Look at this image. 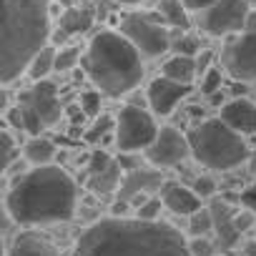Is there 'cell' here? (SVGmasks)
Returning <instances> with one entry per match:
<instances>
[{
    "label": "cell",
    "mask_w": 256,
    "mask_h": 256,
    "mask_svg": "<svg viewBox=\"0 0 256 256\" xmlns=\"http://www.w3.org/2000/svg\"><path fill=\"white\" fill-rule=\"evenodd\" d=\"M68 256H191L188 241L166 221L110 216L80 234Z\"/></svg>",
    "instance_id": "6da1fadb"
},
{
    "label": "cell",
    "mask_w": 256,
    "mask_h": 256,
    "mask_svg": "<svg viewBox=\"0 0 256 256\" xmlns=\"http://www.w3.org/2000/svg\"><path fill=\"white\" fill-rule=\"evenodd\" d=\"M78 204V188L68 171L46 164L33 166L8 191L6 206L20 226H48L70 221Z\"/></svg>",
    "instance_id": "7a4b0ae2"
},
{
    "label": "cell",
    "mask_w": 256,
    "mask_h": 256,
    "mask_svg": "<svg viewBox=\"0 0 256 256\" xmlns=\"http://www.w3.org/2000/svg\"><path fill=\"white\" fill-rule=\"evenodd\" d=\"M53 0H0V86L26 73L48 43Z\"/></svg>",
    "instance_id": "3957f363"
},
{
    "label": "cell",
    "mask_w": 256,
    "mask_h": 256,
    "mask_svg": "<svg viewBox=\"0 0 256 256\" xmlns=\"http://www.w3.org/2000/svg\"><path fill=\"white\" fill-rule=\"evenodd\" d=\"M80 63L103 96L131 93L144 78V60L138 48L120 30H100L88 43Z\"/></svg>",
    "instance_id": "277c9868"
},
{
    "label": "cell",
    "mask_w": 256,
    "mask_h": 256,
    "mask_svg": "<svg viewBox=\"0 0 256 256\" xmlns=\"http://www.w3.org/2000/svg\"><path fill=\"white\" fill-rule=\"evenodd\" d=\"M186 138L191 156L211 171H231L248 161V146L244 144L241 134L231 131L221 118L198 123Z\"/></svg>",
    "instance_id": "5b68a950"
},
{
    "label": "cell",
    "mask_w": 256,
    "mask_h": 256,
    "mask_svg": "<svg viewBox=\"0 0 256 256\" xmlns=\"http://www.w3.org/2000/svg\"><path fill=\"white\" fill-rule=\"evenodd\" d=\"M120 33L138 48L141 56H161L171 48L168 26H164L158 13H126Z\"/></svg>",
    "instance_id": "8992f818"
},
{
    "label": "cell",
    "mask_w": 256,
    "mask_h": 256,
    "mask_svg": "<svg viewBox=\"0 0 256 256\" xmlns=\"http://www.w3.org/2000/svg\"><path fill=\"white\" fill-rule=\"evenodd\" d=\"M158 134V126L154 116L138 106H126L120 108L116 118V146L120 154H136L146 151L151 141Z\"/></svg>",
    "instance_id": "52a82bcc"
},
{
    "label": "cell",
    "mask_w": 256,
    "mask_h": 256,
    "mask_svg": "<svg viewBox=\"0 0 256 256\" xmlns=\"http://www.w3.org/2000/svg\"><path fill=\"white\" fill-rule=\"evenodd\" d=\"M248 16V0H214L204 13V30L211 36H228L244 30Z\"/></svg>",
    "instance_id": "ba28073f"
},
{
    "label": "cell",
    "mask_w": 256,
    "mask_h": 256,
    "mask_svg": "<svg viewBox=\"0 0 256 256\" xmlns=\"http://www.w3.org/2000/svg\"><path fill=\"white\" fill-rule=\"evenodd\" d=\"M188 154H191L188 138L178 131V128H171V126L158 128L156 138L146 148V158L154 168H174L184 158H188Z\"/></svg>",
    "instance_id": "9c48e42d"
},
{
    "label": "cell",
    "mask_w": 256,
    "mask_h": 256,
    "mask_svg": "<svg viewBox=\"0 0 256 256\" xmlns=\"http://www.w3.org/2000/svg\"><path fill=\"white\" fill-rule=\"evenodd\" d=\"M224 68L241 83L256 80V33L246 30L224 48Z\"/></svg>",
    "instance_id": "30bf717a"
},
{
    "label": "cell",
    "mask_w": 256,
    "mask_h": 256,
    "mask_svg": "<svg viewBox=\"0 0 256 256\" xmlns=\"http://www.w3.org/2000/svg\"><path fill=\"white\" fill-rule=\"evenodd\" d=\"M18 103H20V106H26V108H30V110L40 118V123H43L46 128L56 126V123H58V118H60L58 88H56V83H50V80H46V78L36 80V86H33V88L23 90Z\"/></svg>",
    "instance_id": "8fae6325"
},
{
    "label": "cell",
    "mask_w": 256,
    "mask_h": 256,
    "mask_svg": "<svg viewBox=\"0 0 256 256\" xmlns=\"http://www.w3.org/2000/svg\"><path fill=\"white\" fill-rule=\"evenodd\" d=\"M191 93V86L188 83H178V80H171L166 76L151 80L148 86V103H151V110L156 116H168L174 113V108Z\"/></svg>",
    "instance_id": "7c38bea8"
},
{
    "label": "cell",
    "mask_w": 256,
    "mask_h": 256,
    "mask_svg": "<svg viewBox=\"0 0 256 256\" xmlns=\"http://www.w3.org/2000/svg\"><path fill=\"white\" fill-rule=\"evenodd\" d=\"M161 186H164V181H161V174H158V171L134 168V171H128V174L120 178L118 198L138 206L144 198H148L151 191H156V188H161Z\"/></svg>",
    "instance_id": "4fadbf2b"
},
{
    "label": "cell",
    "mask_w": 256,
    "mask_h": 256,
    "mask_svg": "<svg viewBox=\"0 0 256 256\" xmlns=\"http://www.w3.org/2000/svg\"><path fill=\"white\" fill-rule=\"evenodd\" d=\"M218 118L231 128V131H236L241 136L256 134V103H251L246 98H234V100L224 103Z\"/></svg>",
    "instance_id": "5bb4252c"
},
{
    "label": "cell",
    "mask_w": 256,
    "mask_h": 256,
    "mask_svg": "<svg viewBox=\"0 0 256 256\" xmlns=\"http://www.w3.org/2000/svg\"><path fill=\"white\" fill-rule=\"evenodd\" d=\"M161 204L176 216H191L201 208V196L184 186V184H164L161 186Z\"/></svg>",
    "instance_id": "9a60e30c"
},
{
    "label": "cell",
    "mask_w": 256,
    "mask_h": 256,
    "mask_svg": "<svg viewBox=\"0 0 256 256\" xmlns=\"http://www.w3.org/2000/svg\"><path fill=\"white\" fill-rule=\"evenodd\" d=\"M211 218H214V231L218 236V246L221 248H234L241 238V231L234 224V211L228 206V201H214L211 204Z\"/></svg>",
    "instance_id": "2e32d148"
},
{
    "label": "cell",
    "mask_w": 256,
    "mask_h": 256,
    "mask_svg": "<svg viewBox=\"0 0 256 256\" xmlns=\"http://www.w3.org/2000/svg\"><path fill=\"white\" fill-rule=\"evenodd\" d=\"M6 256H60L56 244L36 231H23L16 236Z\"/></svg>",
    "instance_id": "e0dca14e"
},
{
    "label": "cell",
    "mask_w": 256,
    "mask_h": 256,
    "mask_svg": "<svg viewBox=\"0 0 256 256\" xmlns=\"http://www.w3.org/2000/svg\"><path fill=\"white\" fill-rule=\"evenodd\" d=\"M120 178H123V168H120V164L113 158L106 168H100V171H96V174H88V188H90L93 194H98V196H108V194L118 191Z\"/></svg>",
    "instance_id": "ac0fdd59"
},
{
    "label": "cell",
    "mask_w": 256,
    "mask_h": 256,
    "mask_svg": "<svg viewBox=\"0 0 256 256\" xmlns=\"http://www.w3.org/2000/svg\"><path fill=\"white\" fill-rule=\"evenodd\" d=\"M198 68H196V58L191 56H181V53H174V58H168L164 63V76L171 78V80H178V83H194Z\"/></svg>",
    "instance_id": "d6986e66"
},
{
    "label": "cell",
    "mask_w": 256,
    "mask_h": 256,
    "mask_svg": "<svg viewBox=\"0 0 256 256\" xmlns=\"http://www.w3.org/2000/svg\"><path fill=\"white\" fill-rule=\"evenodd\" d=\"M158 18L164 20V26L176 28V30H188L191 20H188V8L184 6V0H158Z\"/></svg>",
    "instance_id": "ffe728a7"
},
{
    "label": "cell",
    "mask_w": 256,
    "mask_h": 256,
    "mask_svg": "<svg viewBox=\"0 0 256 256\" xmlns=\"http://www.w3.org/2000/svg\"><path fill=\"white\" fill-rule=\"evenodd\" d=\"M23 156H26V161L33 164V166H46V164H50V161L56 158V144L48 141V138L33 136V138L26 144Z\"/></svg>",
    "instance_id": "44dd1931"
},
{
    "label": "cell",
    "mask_w": 256,
    "mask_h": 256,
    "mask_svg": "<svg viewBox=\"0 0 256 256\" xmlns=\"http://www.w3.org/2000/svg\"><path fill=\"white\" fill-rule=\"evenodd\" d=\"M93 26V13L88 8H68L60 18V30L66 36H78L86 33Z\"/></svg>",
    "instance_id": "7402d4cb"
},
{
    "label": "cell",
    "mask_w": 256,
    "mask_h": 256,
    "mask_svg": "<svg viewBox=\"0 0 256 256\" xmlns=\"http://www.w3.org/2000/svg\"><path fill=\"white\" fill-rule=\"evenodd\" d=\"M53 66H56V48H50V46L46 43V46L30 58L26 73H28L33 80H40V78H46L48 73H53Z\"/></svg>",
    "instance_id": "603a6c76"
},
{
    "label": "cell",
    "mask_w": 256,
    "mask_h": 256,
    "mask_svg": "<svg viewBox=\"0 0 256 256\" xmlns=\"http://www.w3.org/2000/svg\"><path fill=\"white\" fill-rule=\"evenodd\" d=\"M188 231L194 234V236H206V234H211L214 231V218H211V211L208 208H198V211H194L191 216H188Z\"/></svg>",
    "instance_id": "cb8c5ba5"
},
{
    "label": "cell",
    "mask_w": 256,
    "mask_h": 256,
    "mask_svg": "<svg viewBox=\"0 0 256 256\" xmlns=\"http://www.w3.org/2000/svg\"><path fill=\"white\" fill-rule=\"evenodd\" d=\"M78 63H80V48H60V50H56V66H53V70L66 73V70H73Z\"/></svg>",
    "instance_id": "d4e9b609"
},
{
    "label": "cell",
    "mask_w": 256,
    "mask_h": 256,
    "mask_svg": "<svg viewBox=\"0 0 256 256\" xmlns=\"http://www.w3.org/2000/svg\"><path fill=\"white\" fill-rule=\"evenodd\" d=\"M16 138L8 131H0V174H3L16 158Z\"/></svg>",
    "instance_id": "484cf974"
},
{
    "label": "cell",
    "mask_w": 256,
    "mask_h": 256,
    "mask_svg": "<svg viewBox=\"0 0 256 256\" xmlns=\"http://www.w3.org/2000/svg\"><path fill=\"white\" fill-rule=\"evenodd\" d=\"M100 96H103V93H100L98 88H96V90H83V93H80V110H83L88 118H96V116L100 113V100H103Z\"/></svg>",
    "instance_id": "4316f807"
},
{
    "label": "cell",
    "mask_w": 256,
    "mask_h": 256,
    "mask_svg": "<svg viewBox=\"0 0 256 256\" xmlns=\"http://www.w3.org/2000/svg\"><path fill=\"white\" fill-rule=\"evenodd\" d=\"M116 123H113V118H108V116H100V118H96V123H93V128L86 134V141L88 144H98L100 138H106L108 136V131L113 128Z\"/></svg>",
    "instance_id": "83f0119b"
},
{
    "label": "cell",
    "mask_w": 256,
    "mask_h": 256,
    "mask_svg": "<svg viewBox=\"0 0 256 256\" xmlns=\"http://www.w3.org/2000/svg\"><path fill=\"white\" fill-rule=\"evenodd\" d=\"M216 90H221V70L206 68V70L201 73V93H204V96H211V93H216Z\"/></svg>",
    "instance_id": "f1b7e54d"
},
{
    "label": "cell",
    "mask_w": 256,
    "mask_h": 256,
    "mask_svg": "<svg viewBox=\"0 0 256 256\" xmlns=\"http://www.w3.org/2000/svg\"><path fill=\"white\" fill-rule=\"evenodd\" d=\"M158 214H161V198H144L138 204V218L154 221L158 218Z\"/></svg>",
    "instance_id": "f546056e"
},
{
    "label": "cell",
    "mask_w": 256,
    "mask_h": 256,
    "mask_svg": "<svg viewBox=\"0 0 256 256\" xmlns=\"http://www.w3.org/2000/svg\"><path fill=\"white\" fill-rule=\"evenodd\" d=\"M188 251H191V256H214L216 254L214 244L206 236H194V241H188Z\"/></svg>",
    "instance_id": "4dcf8cb0"
},
{
    "label": "cell",
    "mask_w": 256,
    "mask_h": 256,
    "mask_svg": "<svg viewBox=\"0 0 256 256\" xmlns=\"http://www.w3.org/2000/svg\"><path fill=\"white\" fill-rule=\"evenodd\" d=\"M174 50L181 53V56H191V58H196V56H198V40H196L194 36H184L181 40L174 43Z\"/></svg>",
    "instance_id": "1f68e13d"
},
{
    "label": "cell",
    "mask_w": 256,
    "mask_h": 256,
    "mask_svg": "<svg viewBox=\"0 0 256 256\" xmlns=\"http://www.w3.org/2000/svg\"><path fill=\"white\" fill-rule=\"evenodd\" d=\"M191 188H194L201 198H208V196L216 194V184H214V178H208V176H198V178L194 181Z\"/></svg>",
    "instance_id": "d6a6232c"
},
{
    "label": "cell",
    "mask_w": 256,
    "mask_h": 256,
    "mask_svg": "<svg viewBox=\"0 0 256 256\" xmlns=\"http://www.w3.org/2000/svg\"><path fill=\"white\" fill-rule=\"evenodd\" d=\"M110 161H113V158H110L106 151H93V154H90V158H88V174H96V171L106 168Z\"/></svg>",
    "instance_id": "836d02e7"
},
{
    "label": "cell",
    "mask_w": 256,
    "mask_h": 256,
    "mask_svg": "<svg viewBox=\"0 0 256 256\" xmlns=\"http://www.w3.org/2000/svg\"><path fill=\"white\" fill-rule=\"evenodd\" d=\"M238 201H241L244 208H248V211L256 216V184H251L248 188H244L241 196H238Z\"/></svg>",
    "instance_id": "e575fe53"
},
{
    "label": "cell",
    "mask_w": 256,
    "mask_h": 256,
    "mask_svg": "<svg viewBox=\"0 0 256 256\" xmlns=\"http://www.w3.org/2000/svg\"><path fill=\"white\" fill-rule=\"evenodd\" d=\"M234 224H236V228L244 234L246 228H251V224H254V214H251L248 208H244V211L234 214Z\"/></svg>",
    "instance_id": "d590c367"
},
{
    "label": "cell",
    "mask_w": 256,
    "mask_h": 256,
    "mask_svg": "<svg viewBox=\"0 0 256 256\" xmlns=\"http://www.w3.org/2000/svg\"><path fill=\"white\" fill-rule=\"evenodd\" d=\"M211 3H214V0H184V6L188 10H206Z\"/></svg>",
    "instance_id": "8d00e7d4"
},
{
    "label": "cell",
    "mask_w": 256,
    "mask_h": 256,
    "mask_svg": "<svg viewBox=\"0 0 256 256\" xmlns=\"http://www.w3.org/2000/svg\"><path fill=\"white\" fill-rule=\"evenodd\" d=\"M8 118H10V123H13L16 128H23V116H20V108H18V106L8 110Z\"/></svg>",
    "instance_id": "74e56055"
},
{
    "label": "cell",
    "mask_w": 256,
    "mask_h": 256,
    "mask_svg": "<svg viewBox=\"0 0 256 256\" xmlns=\"http://www.w3.org/2000/svg\"><path fill=\"white\" fill-rule=\"evenodd\" d=\"M208 63H211V53H201V56H198V60H196L198 73H204V70L208 68Z\"/></svg>",
    "instance_id": "f35d334b"
},
{
    "label": "cell",
    "mask_w": 256,
    "mask_h": 256,
    "mask_svg": "<svg viewBox=\"0 0 256 256\" xmlns=\"http://www.w3.org/2000/svg\"><path fill=\"white\" fill-rule=\"evenodd\" d=\"M244 30H248V33H256V10H248V16H246V26H244Z\"/></svg>",
    "instance_id": "ab89813d"
},
{
    "label": "cell",
    "mask_w": 256,
    "mask_h": 256,
    "mask_svg": "<svg viewBox=\"0 0 256 256\" xmlns=\"http://www.w3.org/2000/svg\"><path fill=\"white\" fill-rule=\"evenodd\" d=\"M244 251H246V256H256V241H248Z\"/></svg>",
    "instance_id": "60d3db41"
},
{
    "label": "cell",
    "mask_w": 256,
    "mask_h": 256,
    "mask_svg": "<svg viewBox=\"0 0 256 256\" xmlns=\"http://www.w3.org/2000/svg\"><path fill=\"white\" fill-rule=\"evenodd\" d=\"M116 3H120V6H141V3H146V0H116Z\"/></svg>",
    "instance_id": "b9f144b4"
},
{
    "label": "cell",
    "mask_w": 256,
    "mask_h": 256,
    "mask_svg": "<svg viewBox=\"0 0 256 256\" xmlns=\"http://www.w3.org/2000/svg\"><path fill=\"white\" fill-rule=\"evenodd\" d=\"M251 171H254V174H256V154H254V156H251Z\"/></svg>",
    "instance_id": "7bdbcfd3"
},
{
    "label": "cell",
    "mask_w": 256,
    "mask_h": 256,
    "mask_svg": "<svg viewBox=\"0 0 256 256\" xmlns=\"http://www.w3.org/2000/svg\"><path fill=\"white\" fill-rule=\"evenodd\" d=\"M3 108H6V96L0 93V110H3Z\"/></svg>",
    "instance_id": "ee69618b"
},
{
    "label": "cell",
    "mask_w": 256,
    "mask_h": 256,
    "mask_svg": "<svg viewBox=\"0 0 256 256\" xmlns=\"http://www.w3.org/2000/svg\"><path fill=\"white\" fill-rule=\"evenodd\" d=\"M0 256H6V246H3V241H0Z\"/></svg>",
    "instance_id": "f6af8a7d"
}]
</instances>
